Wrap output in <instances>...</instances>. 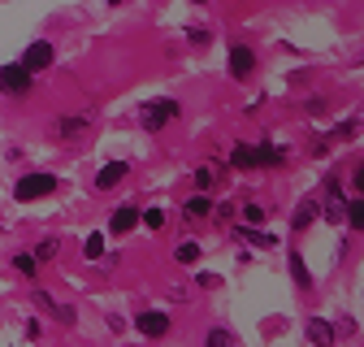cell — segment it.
Returning <instances> with one entry per match:
<instances>
[{
  "mask_svg": "<svg viewBox=\"0 0 364 347\" xmlns=\"http://www.w3.org/2000/svg\"><path fill=\"white\" fill-rule=\"evenodd\" d=\"M187 39H191V43H208V39H213V35H208V31H204V26H187Z\"/></svg>",
  "mask_w": 364,
  "mask_h": 347,
  "instance_id": "cell-28",
  "label": "cell"
},
{
  "mask_svg": "<svg viewBox=\"0 0 364 347\" xmlns=\"http://www.w3.org/2000/svg\"><path fill=\"white\" fill-rule=\"evenodd\" d=\"M351 187L360 191V200H364V165H355V174H351Z\"/></svg>",
  "mask_w": 364,
  "mask_h": 347,
  "instance_id": "cell-29",
  "label": "cell"
},
{
  "mask_svg": "<svg viewBox=\"0 0 364 347\" xmlns=\"http://www.w3.org/2000/svg\"><path fill=\"white\" fill-rule=\"evenodd\" d=\"M187 217H191V222H204V217H213V200L200 191V196H191L187 200Z\"/></svg>",
  "mask_w": 364,
  "mask_h": 347,
  "instance_id": "cell-13",
  "label": "cell"
},
{
  "mask_svg": "<svg viewBox=\"0 0 364 347\" xmlns=\"http://www.w3.org/2000/svg\"><path fill=\"white\" fill-rule=\"evenodd\" d=\"M347 222H351V230H364V200L347 204Z\"/></svg>",
  "mask_w": 364,
  "mask_h": 347,
  "instance_id": "cell-22",
  "label": "cell"
},
{
  "mask_svg": "<svg viewBox=\"0 0 364 347\" xmlns=\"http://www.w3.org/2000/svg\"><path fill=\"white\" fill-rule=\"evenodd\" d=\"M235 243H252V247H273L278 239H273V235H260V230H252V226H235Z\"/></svg>",
  "mask_w": 364,
  "mask_h": 347,
  "instance_id": "cell-11",
  "label": "cell"
},
{
  "mask_svg": "<svg viewBox=\"0 0 364 347\" xmlns=\"http://www.w3.org/2000/svg\"><path fill=\"white\" fill-rule=\"evenodd\" d=\"M82 256H87V260H100V256H105V235H100V230H96V235H87Z\"/></svg>",
  "mask_w": 364,
  "mask_h": 347,
  "instance_id": "cell-19",
  "label": "cell"
},
{
  "mask_svg": "<svg viewBox=\"0 0 364 347\" xmlns=\"http://www.w3.org/2000/svg\"><path fill=\"white\" fill-rule=\"evenodd\" d=\"M351 135H355V122H343V126H334V135H330V139H338V144H351Z\"/></svg>",
  "mask_w": 364,
  "mask_h": 347,
  "instance_id": "cell-26",
  "label": "cell"
},
{
  "mask_svg": "<svg viewBox=\"0 0 364 347\" xmlns=\"http://www.w3.org/2000/svg\"><path fill=\"white\" fill-rule=\"evenodd\" d=\"M53 187H57L53 174H22L18 187H14V196H18V200H39V196H48Z\"/></svg>",
  "mask_w": 364,
  "mask_h": 347,
  "instance_id": "cell-2",
  "label": "cell"
},
{
  "mask_svg": "<svg viewBox=\"0 0 364 347\" xmlns=\"http://www.w3.org/2000/svg\"><path fill=\"white\" fill-rule=\"evenodd\" d=\"M134 326H139V334H148V338H161V334H169V313H156V309L134 313Z\"/></svg>",
  "mask_w": 364,
  "mask_h": 347,
  "instance_id": "cell-5",
  "label": "cell"
},
{
  "mask_svg": "<svg viewBox=\"0 0 364 347\" xmlns=\"http://www.w3.org/2000/svg\"><path fill=\"white\" fill-rule=\"evenodd\" d=\"M343 217H347V200H343V196H334V200L326 204V222H343Z\"/></svg>",
  "mask_w": 364,
  "mask_h": 347,
  "instance_id": "cell-21",
  "label": "cell"
},
{
  "mask_svg": "<svg viewBox=\"0 0 364 347\" xmlns=\"http://www.w3.org/2000/svg\"><path fill=\"white\" fill-rule=\"evenodd\" d=\"M204 347H235V334H230V330H213V334L204 338Z\"/></svg>",
  "mask_w": 364,
  "mask_h": 347,
  "instance_id": "cell-23",
  "label": "cell"
},
{
  "mask_svg": "<svg viewBox=\"0 0 364 347\" xmlns=\"http://www.w3.org/2000/svg\"><path fill=\"white\" fill-rule=\"evenodd\" d=\"M291 278H295V287H299V291H308V287H312V274H308V265H304V256H299V252H291Z\"/></svg>",
  "mask_w": 364,
  "mask_h": 347,
  "instance_id": "cell-15",
  "label": "cell"
},
{
  "mask_svg": "<svg viewBox=\"0 0 364 347\" xmlns=\"http://www.w3.org/2000/svg\"><path fill=\"white\" fill-rule=\"evenodd\" d=\"M304 334H308V343H312V347H334V338H338V330H334L326 317H308Z\"/></svg>",
  "mask_w": 364,
  "mask_h": 347,
  "instance_id": "cell-6",
  "label": "cell"
},
{
  "mask_svg": "<svg viewBox=\"0 0 364 347\" xmlns=\"http://www.w3.org/2000/svg\"><path fill=\"white\" fill-rule=\"evenodd\" d=\"M196 5H204V0H196Z\"/></svg>",
  "mask_w": 364,
  "mask_h": 347,
  "instance_id": "cell-31",
  "label": "cell"
},
{
  "mask_svg": "<svg viewBox=\"0 0 364 347\" xmlns=\"http://www.w3.org/2000/svg\"><path fill=\"white\" fill-rule=\"evenodd\" d=\"M14 269H18V274H26V278H35V274H39V256L18 252V256H14Z\"/></svg>",
  "mask_w": 364,
  "mask_h": 347,
  "instance_id": "cell-18",
  "label": "cell"
},
{
  "mask_svg": "<svg viewBox=\"0 0 364 347\" xmlns=\"http://www.w3.org/2000/svg\"><path fill=\"white\" fill-rule=\"evenodd\" d=\"M57 252H61V239H57V235H48V239H39V252H35V256H39V260H53Z\"/></svg>",
  "mask_w": 364,
  "mask_h": 347,
  "instance_id": "cell-20",
  "label": "cell"
},
{
  "mask_svg": "<svg viewBox=\"0 0 364 347\" xmlns=\"http://www.w3.org/2000/svg\"><path fill=\"white\" fill-rule=\"evenodd\" d=\"M144 226L148 230H161L165 226V208H144Z\"/></svg>",
  "mask_w": 364,
  "mask_h": 347,
  "instance_id": "cell-25",
  "label": "cell"
},
{
  "mask_svg": "<svg viewBox=\"0 0 364 347\" xmlns=\"http://www.w3.org/2000/svg\"><path fill=\"white\" fill-rule=\"evenodd\" d=\"M87 126H91V117H65V122H57V135L61 139H74V135H82Z\"/></svg>",
  "mask_w": 364,
  "mask_h": 347,
  "instance_id": "cell-16",
  "label": "cell"
},
{
  "mask_svg": "<svg viewBox=\"0 0 364 347\" xmlns=\"http://www.w3.org/2000/svg\"><path fill=\"white\" fill-rule=\"evenodd\" d=\"M230 161H235L239 169H256V165H264V161H260V148H247V144H239V148L230 152Z\"/></svg>",
  "mask_w": 364,
  "mask_h": 347,
  "instance_id": "cell-12",
  "label": "cell"
},
{
  "mask_svg": "<svg viewBox=\"0 0 364 347\" xmlns=\"http://www.w3.org/2000/svg\"><path fill=\"white\" fill-rule=\"evenodd\" d=\"M213 178H217V174H213L208 165H200V169H196V187H200V191H208V187H213Z\"/></svg>",
  "mask_w": 364,
  "mask_h": 347,
  "instance_id": "cell-27",
  "label": "cell"
},
{
  "mask_svg": "<svg viewBox=\"0 0 364 347\" xmlns=\"http://www.w3.org/2000/svg\"><path fill=\"white\" fill-rule=\"evenodd\" d=\"M53 57H57V53H53V43H48V39H35L31 48L22 53V65H26L31 74H39V70H48V65H53Z\"/></svg>",
  "mask_w": 364,
  "mask_h": 347,
  "instance_id": "cell-4",
  "label": "cell"
},
{
  "mask_svg": "<svg viewBox=\"0 0 364 347\" xmlns=\"http://www.w3.org/2000/svg\"><path fill=\"white\" fill-rule=\"evenodd\" d=\"M178 117V105L173 100H148L144 105V113H139V122H144V130H161L165 122H173Z\"/></svg>",
  "mask_w": 364,
  "mask_h": 347,
  "instance_id": "cell-3",
  "label": "cell"
},
{
  "mask_svg": "<svg viewBox=\"0 0 364 347\" xmlns=\"http://www.w3.org/2000/svg\"><path fill=\"white\" fill-rule=\"evenodd\" d=\"M243 222L247 226H260L264 222V204H243Z\"/></svg>",
  "mask_w": 364,
  "mask_h": 347,
  "instance_id": "cell-24",
  "label": "cell"
},
{
  "mask_svg": "<svg viewBox=\"0 0 364 347\" xmlns=\"http://www.w3.org/2000/svg\"><path fill=\"white\" fill-rule=\"evenodd\" d=\"M252 70H256V53L243 48V43H235L230 48V74L235 78H252Z\"/></svg>",
  "mask_w": 364,
  "mask_h": 347,
  "instance_id": "cell-8",
  "label": "cell"
},
{
  "mask_svg": "<svg viewBox=\"0 0 364 347\" xmlns=\"http://www.w3.org/2000/svg\"><path fill=\"white\" fill-rule=\"evenodd\" d=\"M35 304H39V309L48 313L53 321H61V326H74V309H70V304H57L48 291H35Z\"/></svg>",
  "mask_w": 364,
  "mask_h": 347,
  "instance_id": "cell-7",
  "label": "cell"
},
{
  "mask_svg": "<svg viewBox=\"0 0 364 347\" xmlns=\"http://www.w3.org/2000/svg\"><path fill=\"white\" fill-rule=\"evenodd\" d=\"M126 174H130V165H126V161H109V165H100V174H96V187H100V191H109V187H117V183L126 178Z\"/></svg>",
  "mask_w": 364,
  "mask_h": 347,
  "instance_id": "cell-9",
  "label": "cell"
},
{
  "mask_svg": "<svg viewBox=\"0 0 364 347\" xmlns=\"http://www.w3.org/2000/svg\"><path fill=\"white\" fill-rule=\"evenodd\" d=\"M31 82H35V74L18 61V65H0V92H9V96H22V92H31Z\"/></svg>",
  "mask_w": 364,
  "mask_h": 347,
  "instance_id": "cell-1",
  "label": "cell"
},
{
  "mask_svg": "<svg viewBox=\"0 0 364 347\" xmlns=\"http://www.w3.org/2000/svg\"><path fill=\"white\" fill-rule=\"evenodd\" d=\"M109 5H122V0H109Z\"/></svg>",
  "mask_w": 364,
  "mask_h": 347,
  "instance_id": "cell-30",
  "label": "cell"
},
{
  "mask_svg": "<svg viewBox=\"0 0 364 347\" xmlns=\"http://www.w3.org/2000/svg\"><path fill=\"white\" fill-rule=\"evenodd\" d=\"M173 260H178V265H196V260H200V243L196 239H182L173 247Z\"/></svg>",
  "mask_w": 364,
  "mask_h": 347,
  "instance_id": "cell-14",
  "label": "cell"
},
{
  "mask_svg": "<svg viewBox=\"0 0 364 347\" xmlns=\"http://www.w3.org/2000/svg\"><path fill=\"white\" fill-rule=\"evenodd\" d=\"M134 222H144V213L134 208V204H122V208L113 213V222H109V230H113V235H126V230H134Z\"/></svg>",
  "mask_w": 364,
  "mask_h": 347,
  "instance_id": "cell-10",
  "label": "cell"
},
{
  "mask_svg": "<svg viewBox=\"0 0 364 347\" xmlns=\"http://www.w3.org/2000/svg\"><path fill=\"white\" fill-rule=\"evenodd\" d=\"M316 208H321V204H316V200H304V204L295 208V222H291V226H295V230L312 226V222H316Z\"/></svg>",
  "mask_w": 364,
  "mask_h": 347,
  "instance_id": "cell-17",
  "label": "cell"
}]
</instances>
